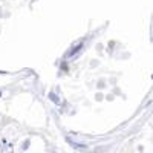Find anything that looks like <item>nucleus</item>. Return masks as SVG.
Masks as SVG:
<instances>
[{"label": "nucleus", "mask_w": 153, "mask_h": 153, "mask_svg": "<svg viewBox=\"0 0 153 153\" xmlns=\"http://www.w3.org/2000/svg\"><path fill=\"white\" fill-rule=\"evenodd\" d=\"M49 98H51V101H54L55 104H60V103H61V101H60V98H58V97H57L54 92H49Z\"/></svg>", "instance_id": "f257e3e1"}, {"label": "nucleus", "mask_w": 153, "mask_h": 153, "mask_svg": "<svg viewBox=\"0 0 153 153\" xmlns=\"http://www.w3.org/2000/svg\"><path fill=\"white\" fill-rule=\"evenodd\" d=\"M68 141H69V143H71V144H72V146H74L75 149H80V150H86V146H83V144H76V143H74V141H72V139H68Z\"/></svg>", "instance_id": "f03ea898"}, {"label": "nucleus", "mask_w": 153, "mask_h": 153, "mask_svg": "<svg viewBox=\"0 0 153 153\" xmlns=\"http://www.w3.org/2000/svg\"><path fill=\"white\" fill-rule=\"evenodd\" d=\"M29 144H31L29 141H25V143H23V147H22V149H23V150H26V149L29 147Z\"/></svg>", "instance_id": "7ed1b4c3"}]
</instances>
